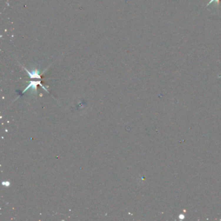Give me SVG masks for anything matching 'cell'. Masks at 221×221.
Listing matches in <instances>:
<instances>
[{"label": "cell", "instance_id": "3957f363", "mask_svg": "<svg viewBox=\"0 0 221 221\" xmlns=\"http://www.w3.org/2000/svg\"><path fill=\"white\" fill-rule=\"evenodd\" d=\"M220 0H210V1H209V3H208V4H207V5L206 7H208V6H209L211 4H212L213 2H215L216 4H217V5L219 6V2H220Z\"/></svg>", "mask_w": 221, "mask_h": 221}, {"label": "cell", "instance_id": "6da1fadb", "mask_svg": "<svg viewBox=\"0 0 221 221\" xmlns=\"http://www.w3.org/2000/svg\"><path fill=\"white\" fill-rule=\"evenodd\" d=\"M38 84H39L41 86V87H42L45 89V90L47 92V89L46 88H45L44 86H43L42 84H41V81H31L30 82V84H29V86H27V87L24 89V91L23 92V93H24L25 92H26V90H27V89L29 88H32V89H36V86Z\"/></svg>", "mask_w": 221, "mask_h": 221}, {"label": "cell", "instance_id": "7a4b0ae2", "mask_svg": "<svg viewBox=\"0 0 221 221\" xmlns=\"http://www.w3.org/2000/svg\"><path fill=\"white\" fill-rule=\"evenodd\" d=\"M24 69L27 72L29 75V77L31 79H33V78L41 79V77L39 75V72H38V70L35 69V70H34V71L30 72H29L27 69H26V68H24Z\"/></svg>", "mask_w": 221, "mask_h": 221}]
</instances>
